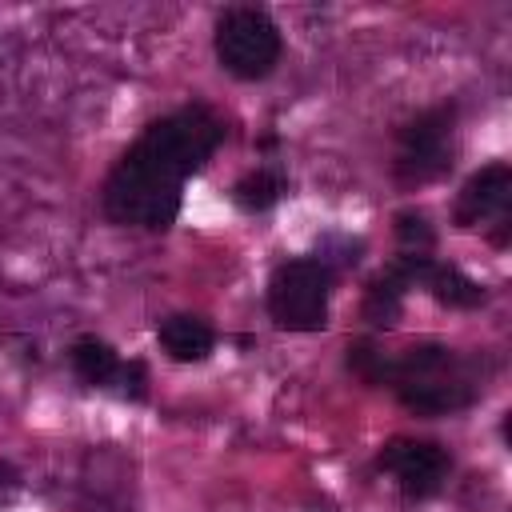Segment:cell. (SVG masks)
<instances>
[{"mask_svg": "<svg viewBox=\"0 0 512 512\" xmlns=\"http://www.w3.org/2000/svg\"><path fill=\"white\" fill-rule=\"evenodd\" d=\"M156 340H160V348H164L172 360H180V364L204 360V356L212 352V344H216L212 328H208L200 316H168V320L156 328Z\"/></svg>", "mask_w": 512, "mask_h": 512, "instance_id": "8", "label": "cell"}, {"mask_svg": "<svg viewBox=\"0 0 512 512\" xmlns=\"http://www.w3.org/2000/svg\"><path fill=\"white\" fill-rule=\"evenodd\" d=\"M508 204H512V168L504 160L480 168L476 176H468V184L456 196V224L460 228H480V224H496L500 232L492 236L496 244L508 240Z\"/></svg>", "mask_w": 512, "mask_h": 512, "instance_id": "5", "label": "cell"}, {"mask_svg": "<svg viewBox=\"0 0 512 512\" xmlns=\"http://www.w3.org/2000/svg\"><path fill=\"white\" fill-rule=\"evenodd\" d=\"M120 380H124V396H132V400L144 396V364L140 360H132L128 368H120Z\"/></svg>", "mask_w": 512, "mask_h": 512, "instance_id": "14", "label": "cell"}, {"mask_svg": "<svg viewBox=\"0 0 512 512\" xmlns=\"http://www.w3.org/2000/svg\"><path fill=\"white\" fill-rule=\"evenodd\" d=\"M280 28L260 8H228L216 20V60L236 80H264L280 64Z\"/></svg>", "mask_w": 512, "mask_h": 512, "instance_id": "3", "label": "cell"}, {"mask_svg": "<svg viewBox=\"0 0 512 512\" xmlns=\"http://www.w3.org/2000/svg\"><path fill=\"white\" fill-rule=\"evenodd\" d=\"M400 404L420 412V416H444V412H456V408H468L480 392V384L460 368V360H452L448 368L440 372H428V376H412V380H396L392 384Z\"/></svg>", "mask_w": 512, "mask_h": 512, "instance_id": "7", "label": "cell"}, {"mask_svg": "<svg viewBox=\"0 0 512 512\" xmlns=\"http://www.w3.org/2000/svg\"><path fill=\"white\" fill-rule=\"evenodd\" d=\"M332 268L324 260H288L268 280V316L288 332H320L328 324Z\"/></svg>", "mask_w": 512, "mask_h": 512, "instance_id": "2", "label": "cell"}, {"mask_svg": "<svg viewBox=\"0 0 512 512\" xmlns=\"http://www.w3.org/2000/svg\"><path fill=\"white\" fill-rule=\"evenodd\" d=\"M224 140V120L208 104H184L152 120L104 180V212L116 224L164 232L180 216V188Z\"/></svg>", "mask_w": 512, "mask_h": 512, "instance_id": "1", "label": "cell"}, {"mask_svg": "<svg viewBox=\"0 0 512 512\" xmlns=\"http://www.w3.org/2000/svg\"><path fill=\"white\" fill-rule=\"evenodd\" d=\"M452 124H456V108L440 104L400 128L396 160H392L400 184H428L452 168Z\"/></svg>", "mask_w": 512, "mask_h": 512, "instance_id": "4", "label": "cell"}, {"mask_svg": "<svg viewBox=\"0 0 512 512\" xmlns=\"http://www.w3.org/2000/svg\"><path fill=\"white\" fill-rule=\"evenodd\" d=\"M380 468L396 476V484H400V492L408 500H424V496H432L444 484V476H448V452L440 444H432V440H408V436H400V440H388L380 448Z\"/></svg>", "mask_w": 512, "mask_h": 512, "instance_id": "6", "label": "cell"}, {"mask_svg": "<svg viewBox=\"0 0 512 512\" xmlns=\"http://www.w3.org/2000/svg\"><path fill=\"white\" fill-rule=\"evenodd\" d=\"M400 300H404V284H400L392 272H380V276L368 284V292H364V320H368L372 328L396 324Z\"/></svg>", "mask_w": 512, "mask_h": 512, "instance_id": "10", "label": "cell"}, {"mask_svg": "<svg viewBox=\"0 0 512 512\" xmlns=\"http://www.w3.org/2000/svg\"><path fill=\"white\" fill-rule=\"evenodd\" d=\"M280 192H284V176L272 172V168H256V172H248V176L236 180L232 200L244 212H264V208H272L280 200Z\"/></svg>", "mask_w": 512, "mask_h": 512, "instance_id": "11", "label": "cell"}, {"mask_svg": "<svg viewBox=\"0 0 512 512\" xmlns=\"http://www.w3.org/2000/svg\"><path fill=\"white\" fill-rule=\"evenodd\" d=\"M72 368H76V376H80L84 384H108V380L120 376L116 352H112L104 340H96V336H80V340L72 344Z\"/></svg>", "mask_w": 512, "mask_h": 512, "instance_id": "9", "label": "cell"}, {"mask_svg": "<svg viewBox=\"0 0 512 512\" xmlns=\"http://www.w3.org/2000/svg\"><path fill=\"white\" fill-rule=\"evenodd\" d=\"M396 236H400V244H404L408 252H424V248H432V240H436V232L428 228V216H424V212H400V216H396Z\"/></svg>", "mask_w": 512, "mask_h": 512, "instance_id": "13", "label": "cell"}, {"mask_svg": "<svg viewBox=\"0 0 512 512\" xmlns=\"http://www.w3.org/2000/svg\"><path fill=\"white\" fill-rule=\"evenodd\" d=\"M348 368L372 384H388V356L372 344V340H356L348 344Z\"/></svg>", "mask_w": 512, "mask_h": 512, "instance_id": "12", "label": "cell"}]
</instances>
